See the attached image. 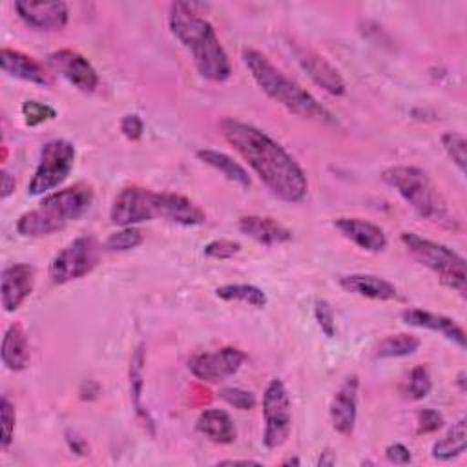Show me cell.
Masks as SVG:
<instances>
[{
    "mask_svg": "<svg viewBox=\"0 0 467 467\" xmlns=\"http://www.w3.org/2000/svg\"><path fill=\"white\" fill-rule=\"evenodd\" d=\"M226 142L248 162L272 195L285 202H301L308 193V179L297 161L263 130L226 117L219 122Z\"/></svg>",
    "mask_w": 467,
    "mask_h": 467,
    "instance_id": "cell-1",
    "label": "cell"
},
{
    "mask_svg": "<svg viewBox=\"0 0 467 467\" xmlns=\"http://www.w3.org/2000/svg\"><path fill=\"white\" fill-rule=\"evenodd\" d=\"M171 35L192 53L199 75L212 82H224L232 77V64L213 26L202 18L193 4L173 2L168 11Z\"/></svg>",
    "mask_w": 467,
    "mask_h": 467,
    "instance_id": "cell-2",
    "label": "cell"
},
{
    "mask_svg": "<svg viewBox=\"0 0 467 467\" xmlns=\"http://www.w3.org/2000/svg\"><path fill=\"white\" fill-rule=\"evenodd\" d=\"M243 62L250 71L255 84L263 89V93L283 106L286 111L325 124H337V119L301 84L286 77L272 60L257 49H244Z\"/></svg>",
    "mask_w": 467,
    "mask_h": 467,
    "instance_id": "cell-3",
    "label": "cell"
},
{
    "mask_svg": "<svg viewBox=\"0 0 467 467\" xmlns=\"http://www.w3.org/2000/svg\"><path fill=\"white\" fill-rule=\"evenodd\" d=\"M93 202V188L86 182L44 195L36 208L24 212L16 221V232L24 237H44L66 228L82 217Z\"/></svg>",
    "mask_w": 467,
    "mask_h": 467,
    "instance_id": "cell-4",
    "label": "cell"
},
{
    "mask_svg": "<svg viewBox=\"0 0 467 467\" xmlns=\"http://www.w3.org/2000/svg\"><path fill=\"white\" fill-rule=\"evenodd\" d=\"M381 179L394 188L401 199L423 219L440 223L449 228H456V219L451 217L447 202L427 171L418 166L396 164L383 170Z\"/></svg>",
    "mask_w": 467,
    "mask_h": 467,
    "instance_id": "cell-5",
    "label": "cell"
},
{
    "mask_svg": "<svg viewBox=\"0 0 467 467\" xmlns=\"http://www.w3.org/2000/svg\"><path fill=\"white\" fill-rule=\"evenodd\" d=\"M407 252L425 268L436 274L441 285L465 296L467 290V272L465 259L443 243L421 237L414 232H403L400 235Z\"/></svg>",
    "mask_w": 467,
    "mask_h": 467,
    "instance_id": "cell-6",
    "label": "cell"
},
{
    "mask_svg": "<svg viewBox=\"0 0 467 467\" xmlns=\"http://www.w3.org/2000/svg\"><path fill=\"white\" fill-rule=\"evenodd\" d=\"M75 166V146L66 139H51L42 144L38 164L27 184L29 195H46L58 188Z\"/></svg>",
    "mask_w": 467,
    "mask_h": 467,
    "instance_id": "cell-7",
    "label": "cell"
},
{
    "mask_svg": "<svg viewBox=\"0 0 467 467\" xmlns=\"http://www.w3.org/2000/svg\"><path fill=\"white\" fill-rule=\"evenodd\" d=\"M100 259V244L91 235H80L64 246L49 263L47 275L55 285L80 279L93 272Z\"/></svg>",
    "mask_w": 467,
    "mask_h": 467,
    "instance_id": "cell-8",
    "label": "cell"
},
{
    "mask_svg": "<svg viewBox=\"0 0 467 467\" xmlns=\"http://www.w3.org/2000/svg\"><path fill=\"white\" fill-rule=\"evenodd\" d=\"M263 443L266 449H277L286 443L292 431V403L285 383L279 378L270 379L263 394Z\"/></svg>",
    "mask_w": 467,
    "mask_h": 467,
    "instance_id": "cell-9",
    "label": "cell"
},
{
    "mask_svg": "<svg viewBox=\"0 0 467 467\" xmlns=\"http://www.w3.org/2000/svg\"><path fill=\"white\" fill-rule=\"evenodd\" d=\"M109 219L120 228L161 219V192L135 184L122 188L113 199Z\"/></svg>",
    "mask_w": 467,
    "mask_h": 467,
    "instance_id": "cell-10",
    "label": "cell"
},
{
    "mask_svg": "<svg viewBox=\"0 0 467 467\" xmlns=\"http://www.w3.org/2000/svg\"><path fill=\"white\" fill-rule=\"evenodd\" d=\"M246 354L237 347H223L213 352H199L188 359V370L201 381L219 383L234 376L244 363Z\"/></svg>",
    "mask_w": 467,
    "mask_h": 467,
    "instance_id": "cell-11",
    "label": "cell"
},
{
    "mask_svg": "<svg viewBox=\"0 0 467 467\" xmlns=\"http://www.w3.org/2000/svg\"><path fill=\"white\" fill-rule=\"evenodd\" d=\"M47 66L64 77L71 86L84 93H91L99 88V73L93 64L75 49H57L47 57Z\"/></svg>",
    "mask_w": 467,
    "mask_h": 467,
    "instance_id": "cell-12",
    "label": "cell"
},
{
    "mask_svg": "<svg viewBox=\"0 0 467 467\" xmlns=\"http://www.w3.org/2000/svg\"><path fill=\"white\" fill-rule=\"evenodd\" d=\"M20 20L36 31H60L66 27L69 9L66 2L16 0L13 4Z\"/></svg>",
    "mask_w": 467,
    "mask_h": 467,
    "instance_id": "cell-13",
    "label": "cell"
},
{
    "mask_svg": "<svg viewBox=\"0 0 467 467\" xmlns=\"http://www.w3.org/2000/svg\"><path fill=\"white\" fill-rule=\"evenodd\" d=\"M358 390L359 378L350 374L343 379L330 401V421L336 432L341 436H352L358 418Z\"/></svg>",
    "mask_w": 467,
    "mask_h": 467,
    "instance_id": "cell-14",
    "label": "cell"
},
{
    "mask_svg": "<svg viewBox=\"0 0 467 467\" xmlns=\"http://www.w3.org/2000/svg\"><path fill=\"white\" fill-rule=\"evenodd\" d=\"M296 58L301 66V69L319 86L323 88L327 93L341 97L347 91V84L343 80V77L339 75V71L317 51L310 49V47H296L294 49Z\"/></svg>",
    "mask_w": 467,
    "mask_h": 467,
    "instance_id": "cell-15",
    "label": "cell"
},
{
    "mask_svg": "<svg viewBox=\"0 0 467 467\" xmlns=\"http://www.w3.org/2000/svg\"><path fill=\"white\" fill-rule=\"evenodd\" d=\"M35 285V272L26 263H15L2 270L0 292L4 312H15L31 296Z\"/></svg>",
    "mask_w": 467,
    "mask_h": 467,
    "instance_id": "cell-16",
    "label": "cell"
},
{
    "mask_svg": "<svg viewBox=\"0 0 467 467\" xmlns=\"http://www.w3.org/2000/svg\"><path fill=\"white\" fill-rule=\"evenodd\" d=\"M400 317L409 327L438 332L445 339L458 345L460 348H465V330L449 316L431 312V310H423V308H405L400 314Z\"/></svg>",
    "mask_w": 467,
    "mask_h": 467,
    "instance_id": "cell-17",
    "label": "cell"
},
{
    "mask_svg": "<svg viewBox=\"0 0 467 467\" xmlns=\"http://www.w3.org/2000/svg\"><path fill=\"white\" fill-rule=\"evenodd\" d=\"M336 230L365 252H381L387 246V235L381 226L365 221L361 217H337L334 221Z\"/></svg>",
    "mask_w": 467,
    "mask_h": 467,
    "instance_id": "cell-18",
    "label": "cell"
},
{
    "mask_svg": "<svg viewBox=\"0 0 467 467\" xmlns=\"http://www.w3.org/2000/svg\"><path fill=\"white\" fill-rule=\"evenodd\" d=\"M0 66L2 71L7 73L9 77L31 82V84H40V86H49L53 82L51 73L33 57L11 49V47H2L0 51Z\"/></svg>",
    "mask_w": 467,
    "mask_h": 467,
    "instance_id": "cell-19",
    "label": "cell"
},
{
    "mask_svg": "<svg viewBox=\"0 0 467 467\" xmlns=\"http://www.w3.org/2000/svg\"><path fill=\"white\" fill-rule=\"evenodd\" d=\"M128 379H130V400L133 405L135 418L140 421L142 429L150 436H155V420L150 414L148 407L142 403V390H144V345L142 343L131 354Z\"/></svg>",
    "mask_w": 467,
    "mask_h": 467,
    "instance_id": "cell-20",
    "label": "cell"
},
{
    "mask_svg": "<svg viewBox=\"0 0 467 467\" xmlns=\"http://www.w3.org/2000/svg\"><path fill=\"white\" fill-rule=\"evenodd\" d=\"M237 228L241 234L265 246H277L292 241V232L274 217L243 215L237 223Z\"/></svg>",
    "mask_w": 467,
    "mask_h": 467,
    "instance_id": "cell-21",
    "label": "cell"
},
{
    "mask_svg": "<svg viewBox=\"0 0 467 467\" xmlns=\"http://www.w3.org/2000/svg\"><path fill=\"white\" fill-rule=\"evenodd\" d=\"M339 286L354 296H361L376 301H392L398 297L394 283L374 274H347L337 279Z\"/></svg>",
    "mask_w": 467,
    "mask_h": 467,
    "instance_id": "cell-22",
    "label": "cell"
},
{
    "mask_svg": "<svg viewBox=\"0 0 467 467\" xmlns=\"http://www.w3.org/2000/svg\"><path fill=\"white\" fill-rule=\"evenodd\" d=\"M161 219L181 226H199L206 221V212L186 195L161 192Z\"/></svg>",
    "mask_w": 467,
    "mask_h": 467,
    "instance_id": "cell-23",
    "label": "cell"
},
{
    "mask_svg": "<svg viewBox=\"0 0 467 467\" xmlns=\"http://www.w3.org/2000/svg\"><path fill=\"white\" fill-rule=\"evenodd\" d=\"M195 429L199 434L219 445L234 443L237 438L234 420L223 409H204L197 418Z\"/></svg>",
    "mask_w": 467,
    "mask_h": 467,
    "instance_id": "cell-24",
    "label": "cell"
},
{
    "mask_svg": "<svg viewBox=\"0 0 467 467\" xmlns=\"http://www.w3.org/2000/svg\"><path fill=\"white\" fill-rule=\"evenodd\" d=\"M2 363L7 370L20 372L29 365V343L20 323H11L2 337Z\"/></svg>",
    "mask_w": 467,
    "mask_h": 467,
    "instance_id": "cell-25",
    "label": "cell"
},
{
    "mask_svg": "<svg viewBox=\"0 0 467 467\" xmlns=\"http://www.w3.org/2000/svg\"><path fill=\"white\" fill-rule=\"evenodd\" d=\"M195 155L201 162H204V164L212 166L213 170H217L219 173H223L224 179L232 181L234 184H237L241 188H250L252 181H250L248 171L237 161H234L230 155H226L223 151H217V150H212V148L197 150Z\"/></svg>",
    "mask_w": 467,
    "mask_h": 467,
    "instance_id": "cell-26",
    "label": "cell"
},
{
    "mask_svg": "<svg viewBox=\"0 0 467 467\" xmlns=\"http://www.w3.org/2000/svg\"><path fill=\"white\" fill-rule=\"evenodd\" d=\"M467 449V421L465 418L452 423V427L447 431L443 438H440L432 445V458L438 462H449L452 458H458Z\"/></svg>",
    "mask_w": 467,
    "mask_h": 467,
    "instance_id": "cell-27",
    "label": "cell"
},
{
    "mask_svg": "<svg viewBox=\"0 0 467 467\" xmlns=\"http://www.w3.org/2000/svg\"><path fill=\"white\" fill-rule=\"evenodd\" d=\"M215 296L223 301H237L250 305L254 308H265L268 305L266 294L255 286L246 283H235V285H221L215 288Z\"/></svg>",
    "mask_w": 467,
    "mask_h": 467,
    "instance_id": "cell-28",
    "label": "cell"
},
{
    "mask_svg": "<svg viewBox=\"0 0 467 467\" xmlns=\"http://www.w3.org/2000/svg\"><path fill=\"white\" fill-rule=\"evenodd\" d=\"M421 341L414 334L400 332V334H390L379 341V345L374 350L376 358H407L412 356L420 348Z\"/></svg>",
    "mask_w": 467,
    "mask_h": 467,
    "instance_id": "cell-29",
    "label": "cell"
},
{
    "mask_svg": "<svg viewBox=\"0 0 467 467\" xmlns=\"http://www.w3.org/2000/svg\"><path fill=\"white\" fill-rule=\"evenodd\" d=\"M142 241H144V235L139 228L122 226L120 230L108 235V239L104 241V248L108 252H128V250L142 244Z\"/></svg>",
    "mask_w": 467,
    "mask_h": 467,
    "instance_id": "cell-30",
    "label": "cell"
},
{
    "mask_svg": "<svg viewBox=\"0 0 467 467\" xmlns=\"http://www.w3.org/2000/svg\"><path fill=\"white\" fill-rule=\"evenodd\" d=\"M441 146L449 159L458 166L460 173H465V164H467V140L462 133L458 131H445L441 135Z\"/></svg>",
    "mask_w": 467,
    "mask_h": 467,
    "instance_id": "cell-31",
    "label": "cell"
},
{
    "mask_svg": "<svg viewBox=\"0 0 467 467\" xmlns=\"http://www.w3.org/2000/svg\"><path fill=\"white\" fill-rule=\"evenodd\" d=\"M22 117H24V122L26 126L29 128H36L47 120H53L57 117V109L46 102H38V100H33V99H27L22 102Z\"/></svg>",
    "mask_w": 467,
    "mask_h": 467,
    "instance_id": "cell-32",
    "label": "cell"
},
{
    "mask_svg": "<svg viewBox=\"0 0 467 467\" xmlns=\"http://www.w3.org/2000/svg\"><path fill=\"white\" fill-rule=\"evenodd\" d=\"M431 390H432V379H431L429 368L425 365H416L409 374L407 396L414 401H420L427 398Z\"/></svg>",
    "mask_w": 467,
    "mask_h": 467,
    "instance_id": "cell-33",
    "label": "cell"
},
{
    "mask_svg": "<svg viewBox=\"0 0 467 467\" xmlns=\"http://www.w3.org/2000/svg\"><path fill=\"white\" fill-rule=\"evenodd\" d=\"M219 398L237 410H252L257 405L255 394L241 387H224L219 390Z\"/></svg>",
    "mask_w": 467,
    "mask_h": 467,
    "instance_id": "cell-34",
    "label": "cell"
},
{
    "mask_svg": "<svg viewBox=\"0 0 467 467\" xmlns=\"http://www.w3.org/2000/svg\"><path fill=\"white\" fill-rule=\"evenodd\" d=\"M0 420H2L0 449H2V451H7L9 445L13 443L16 414H15V405H13L5 396H2V400H0Z\"/></svg>",
    "mask_w": 467,
    "mask_h": 467,
    "instance_id": "cell-35",
    "label": "cell"
},
{
    "mask_svg": "<svg viewBox=\"0 0 467 467\" xmlns=\"http://www.w3.org/2000/svg\"><path fill=\"white\" fill-rule=\"evenodd\" d=\"M239 252H241V244L232 239H213L208 244H204V248H202V254L206 257L219 259V261L230 259V257L237 255Z\"/></svg>",
    "mask_w": 467,
    "mask_h": 467,
    "instance_id": "cell-36",
    "label": "cell"
},
{
    "mask_svg": "<svg viewBox=\"0 0 467 467\" xmlns=\"http://www.w3.org/2000/svg\"><path fill=\"white\" fill-rule=\"evenodd\" d=\"M314 316H316V321H317L321 332L327 337H334L336 336V317H334L332 305L325 299H317L314 303Z\"/></svg>",
    "mask_w": 467,
    "mask_h": 467,
    "instance_id": "cell-37",
    "label": "cell"
},
{
    "mask_svg": "<svg viewBox=\"0 0 467 467\" xmlns=\"http://www.w3.org/2000/svg\"><path fill=\"white\" fill-rule=\"evenodd\" d=\"M416 423H418V429H416L418 434H431L443 425V416L434 409H423L418 412Z\"/></svg>",
    "mask_w": 467,
    "mask_h": 467,
    "instance_id": "cell-38",
    "label": "cell"
},
{
    "mask_svg": "<svg viewBox=\"0 0 467 467\" xmlns=\"http://www.w3.org/2000/svg\"><path fill=\"white\" fill-rule=\"evenodd\" d=\"M120 131L128 140H139L144 133V122L137 113H128L120 119Z\"/></svg>",
    "mask_w": 467,
    "mask_h": 467,
    "instance_id": "cell-39",
    "label": "cell"
},
{
    "mask_svg": "<svg viewBox=\"0 0 467 467\" xmlns=\"http://www.w3.org/2000/svg\"><path fill=\"white\" fill-rule=\"evenodd\" d=\"M385 456L390 463H396V465H407L412 462L410 451L403 443H398V441L385 447Z\"/></svg>",
    "mask_w": 467,
    "mask_h": 467,
    "instance_id": "cell-40",
    "label": "cell"
},
{
    "mask_svg": "<svg viewBox=\"0 0 467 467\" xmlns=\"http://www.w3.org/2000/svg\"><path fill=\"white\" fill-rule=\"evenodd\" d=\"M13 192H15V177L7 170H2V192H0V197L5 201Z\"/></svg>",
    "mask_w": 467,
    "mask_h": 467,
    "instance_id": "cell-41",
    "label": "cell"
},
{
    "mask_svg": "<svg viewBox=\"0 0 467 467\" xmlns=\"http://www.w3.org/2000/svg\"><path fill=\"white\" fill-rule=\"evenodd\" d=\"M67 441H69L71 451H75V452H78V454H86V445H84L82 440H78V438H67Z\"/></svg>",
    "mask_w": 467,
    "mask_h": 467,
    "instance_id": "cell-42",
    "label": "cell"
},
{
    "mask_svg": "<svg viewBox=\"0 0 467 467\" xmlns=\"http://www.w3.org/2000/svg\"><path fill=\"white\" fill-rule=\"evenodd\" d=\"M219 465H259L257 460H221Z\"/></svg>",
    "mask_w": 467,
    "mask_h": 467,
    "instance_id": "cell-43",
    "label": "cell"
},
{
    "mask_svg": "<svg viewBox=\"0 0 467 467\" xmlns=\"http://www.w3.org/2000/svg\"><path fill=\"white\" fill-rule=\"evenodd\" d=\"M336 458L332 456V452H323V456H319L317 465H334Z\"/></svg>",
    "mask_w": 467,
    "mask_h": 467,
    "instance_id": "cell-44",
    "label": "cell"
},
{
    "mask_svg": "<svg viewBox=\"0 0 467 467\" xmlns=\"http://www.w3.org/2000/svg\"><path fill=\"white\" fill-rule=\"evenodd\" d=\"M456 383L460 385V390L463 392V390H465V372H463V370L458 374V379H456Z\"/></svg>",
    "mask_w": 467,
    "mask_h": 467,
    "instance_id": "cell-45",
    "label": "cell"
},
{
    "mask_svg": "<svg viewBox=\"0 0 467 467\" xmlns=\"http://www.w3.org/2000/svg\"><path fill=\"white\" fill-rule=\"evenodd\" d=\"M288 463H296V465H299V460H297V458H288V460H285V462H283V465H288Z\"/></svg>",
    "mask_w": 467,
    "mask_h": 467,
    "instance_id": "cell-46",
    "label": "cell"
}]
</instances>
